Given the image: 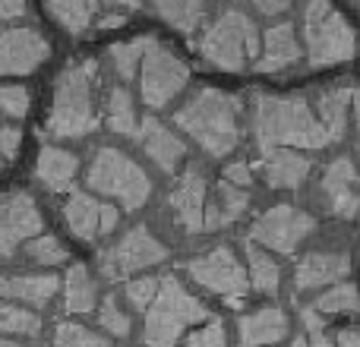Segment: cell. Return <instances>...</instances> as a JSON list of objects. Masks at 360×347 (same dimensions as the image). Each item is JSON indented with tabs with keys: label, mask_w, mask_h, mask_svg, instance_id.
<instances>
[{
	"label": "cell",
	"mask_w": 360,
	"mask_h": 347,
	"mask_svg": "<svg viewBox=\"0 0 360 347\" xmlns=\"http://www.w3.org/2000/svg\"><path fill=\"white\" fill-rule=\"evenodd\" d=\"M136 139H139V145H143L146 155H149L165 174H174L177 164L184 162V155H186L184 139L174 136V133H171L168 126H165L162 120H155V117L139 120Z\"/></svg>",
	"instance_id": "obj_17"
},
{
	"label": "cell",
	"mask_w": 360,
	"mask_h": 347,
	"mask_svg": "<svg viewBox=\"0 0 360 347\" xmlns=\"http://www.w3.org/2000/svg\"><path fill=\"white\" fill-rule=\"evenodd\" d=\"M351 272V259L342 253H310L297 262L294 287L297 291H316V287L335 284Z\"/></svg>",
	"instance_id": "obj_20"
},
{
	"label": "cell",
	"mask_w": 360,
	"mask_h": 347,
	"mask_svg": "<svg viewBox=\"0 0 360 347\" xmlns=\"http://www.w3.org/2000/svg\"><path fill=\"white\" fill-rule=\"evenodd\" d=\"M22 249H25V256L41 268H54V266H63V262H67V247L51 234L32 237V240L22 243Z\"/></svg>",
	"instance_id": "obj_34"
},
{
	"label": "cell",
	"mask_w": 360,
	"mask_h": 347,
	"mask_svg": "<svg viewBox=\"0 0 360 347\" xmlns=\"http://www.w3.org/2000/svg\"><path fill=\"white\" fill-rule=\"evenodd\" d=\"M152 10L158 13V19L174 25L177 32H193L202 22L205 0H152Z\"/></svg>",
	"instance_id": "obj_29"
},
{
	"label": "cell",
	"mask_w": 360,
	"mask_h": 347,
	"mask_svg": "<svg viewBox=\"0 0 360 347\" xmlns=\"http://www.w3.org/2000/svg\"><path fill=\"white\" fill-rule=\"evenodd\" d=\"M354 4H357V6H360V0H354Z\"/></svg>",
	"instance_id": "obj_49"
},
{
	"label": "cell",
	"mask_w": 360,
	"mask_h": 347,
	"mask_svg": "<svg viewBox=\"0 0 360 347\" xmlns=\"http://www.w3.org/2000/svg\"><path fill=\"white\" fill-rule=\"evenodd\" d=\"M291 347H335V344H332L323 332H310V335H300Z\"/></svg>",
	"instance_id": "obj_44"
},
{
	"label": "cell",
	"mask_w": 360,
	"mask_h": 347,
	"mask_svg": "<svg viewBox=\"0 0 360 347\" xmlns=\"http://www.w3.org/2000/svg\"><path fill=\"white\" fill-rule=\"evenodd\" d=\"M209 319V310L186 291L184 284L168 275L158 281V294L146 310L143 322V344L146 347H174L177 338L184 335L190 325Z\"/></svg>",
	"instance_id": "obj_4"
},
{
	"label": "cell",
	"mask_w": 360,
	"mask_h": 347,
	"mask_svg": "<svg viewBox=\"0 0 360 347\" xmlns=\"http://www.w3.org/2000/svg\"><path fill=\"white\" fill-rule=\"evenodd\" d=\"M243 347H250V344H243Z\"/></svg>",
	"instance_id": "obj_50"
},
{
	"label": "cell",
	"mask_w": 360,
	"mask_h": 347,
	"mask_svg": "<svg viewBox=\"0 0 360 347\" xmlns=\"http://www.w3.org/2000/svg\"><path fill=\"white\" fill-rule=\"evenodd\" d=\"M51 347H111V344H108L105 335H98V332L86 329L79 322H60L54 329Z\"/></svg>",
	"instance_id": "obj_35"
},
{
	"label": "cell",
	"mask_w": 360,
	"mask_h": 347,
	"mask_svg": "<svg viewBox=\"0 0 360 347\" xmlns=\"http://www.w3.org/2000/svg\"><path fill=\"white\" fill-rule=\"evenodd\" d=\"M76 171H79V158L73 152L60 149V145H44L38 152L35 174L51 192H67L76 180Z\"/></svg>",
	"instance_id": "obj_23"
},
{
	"label": "cell",
	"mask_w": 360,
	"mask_h": 347,
	"mask_svg": "<svg viewBox=\"0 0 360 347\" xmlns=\"http://www.w3.org/2000/svg\"><path fill=\"white\" fill-rule=\"evenodd\" d=\"M323 196H326V205L335 218H351L360 211V177L351 164V158H335V162L326 168L323 174Z\"/></svg>",
	"instance_id": "obj_15"
},
{
	"label": "cell",
	"mask_w": 360,
	"mask_h": 347,
	"mask_svg": "<svg viewBox=\"0 0 360 347\" xmlns=\"http://www.w3.org/2000/svg\"><path fill=\"white\" fill-rule=\"evenodd\" d=\"M351 95H354L351 89H329V92H319L316 101H313V107H316V114H319V124L326 126L332 143H338V139L345 136V130H348Z\"/></svg>",
	"instance_id": "obj_25"
},
{
	"label": "cell",
	"mask_w": 360,
	"mask_h": 347,
	"mask_svg": "<svg viewBox=\"0 0 360 347\" xmlns=\"http://www.w3.org/2000/svg\"><path fill=\"white\" fill-rule=\"evenodd\" d=\"M174 124L205 155L224 158L240 143V98L221 89H199L174 114Z\"/></svg>",
	"instance_id": "obj_2"
},
{
	"label": "cell",
	"mask_w": 360,
	"mask_h": 347,
	"mask_svg": "<svg viewBox=\"0 0 360 347\" xmlns=\"http://www.w3.org/2000/svg\"><path fill=\"white\" fill-rule=\"evenodd\" d=\"M250 4H253L262 16H281V13H285L294 0H250Z\"/></svg>",
	"instance_id": "obj_41"
},
{
	"label": "cell",
	"mask_w": 360,
	"mask_h": 347,
	"mask_svg": "<svg viewBox=\"0 0 360 347\" xmlns=\"http://www.w3.org/2000/svg\"><path fill=\"white\" fill-rule=\"evenodd\" d=\"M57 287V275H0V297L6 303H19L29 310H41L54 300Z\"/></svg>",
	"instance_id": "obj_18"
},
{
	"label": "cell",
	"mask_w": 360,
	"mask_h": 347,
	"mask_svg": "<svg viewBox=\"0 0 360 347\" xmlns=\"http://www.w3.org/2000/svg\"><path fill=\"white\" fill-rule=\"evenodd\" d=\"M224 180H228V183H237V186H247L250 190L253 174H250L247 164H231V168H224Z\"/></svg>",
	"instance_id": "obj_42"
},
{
	"label": "cell",
	"mask_w": 360,
	"mask_h": 347,
	"mask_svg": "<svg viewBox=\"0 0 360 347\" xmlns=\"http://www.w3.org/2000/svg\"><path fill=\"white\" fill-rule=\"evenodd\" d=\"M63 221H67L70 234L82 243H95L108 237L120 221V211L108 202H98L89 192H70L67 205H63Z\"/></svg>",
	"instance_id": "obj_13"
},
{
	"label": "cell",
	"mask_w": 360,
	"mask_h": 347,
	"mask_svg": "<svg viewBox=\"0 0 360 347\" xmlns=\"http://www.w3.org/2000/svg\"><path fill=\"white\" fill-rule=\"evenodd\" d=\"M168 202L174 209L180 228L186 234H199L205 221V177L196 168H186L174 183V190H171Z\"/></svg>",
	"instance_id": "obj_16"
},
{
	"label": "cell",
	"mask_w": 360,
	"mask_h": 347,
	"mask_svg": "<svg viewBox=\"0 0 360 347\" xmlns=\"http://www.w3.org/2000/svg\"><path fill=\"white\" fill-rule=\"evenodd\" d=\"M250 209V190L247 186H237L221 180L218 183V192L212 202H205V221L202 230H218V228H231L243 211Z\"/></svg>",
	"instance_id": "obj_22"
},
{
	"label": "cell",
	"mask_w": 360,
	"mask_h": 347,
	"mask_svg": "<svg viewBox=\"0 0 360 347\" xmlns=\"http://www.w3.org/2000/svg\"><path fill=\"white\" fill-rule=\"evenodd\" d=\"M108 4H114V6H124V10H136L143 0H108Z\"/></svg>",
	"instance_id": "obj_46"
},
{
	"label": "cell",
	"mask_w": 360,
	"mask_h": 347,
	"mask_svg": "<svg viewBox=\"0 0 360 347\" xmlns=\"http://www.w3.org/2000/svg\"><path fill=\"white\" fill-rule=\"evenodd\" d=\"M95 303H98V291H95L89 268L73 266L67 272V281H63V310L70 316H86V313L95 310Z\"/></svg>",
	"instance_id": "obj_26"
},
{
	"label": "cell",
	"mask_w": 360,
	"mask_h": 347,
	"mask_svg": "<svg viewBox=\"0 0 360 347\" xmlns=\"http://www.w3.org/2000/svg\"><path fill=\"white\" fill-rule=\"evenodd\" d=\"M105 120H108V130L117 133V136H136L139 117H136L133 95L127 92V89H111V92H108Z\"/></svg>",
	"instance_id": "obj_27"
},
{
	"label": "cell",
	"mask_w": 360,
	"mask_h": 347,
	"mask_svg": "<svg viewBox=\"0 0 360 347\" xmlns=\"http://www.w3.org/2000/svg\"><path fill=\"white\" fill-rule=\"evenodd\" d=\"M25 16V0H0V19Z\"/></svg>",
	"instance_id": "obj_43"
},
{
	"label": "cell",
	"mask_w": 360,
	"mask_h": 347,
	"mask_svg": "<svg viewBox=\"0 0 360 347\" xmlns=\"http://www.w3.org/2000/svg\"><path fill=\"white\" fill-rule=\"evenodd\" d=\"M186 82H190V67L171 48H165L162 41L152 38L143 63H139V92H143V101L152 111H162L165 105H171L184 92Z\"/></svg>",
	"instance_id": "obj_8"
},
{
	"label": "cell",
	"mask_w": 360,
	"mask_h": 347,
	"mask_svg": "<svg viewBox=\"0 0 360 347\" xmlns=\"http://www.w3.org/2000/svg\"><path fill=\"white\" fill-rule=\"evenodd\" d=\"M165 259H168V247L149 228L139 224V228H130L114 247H108L98 256V268L108 281H120V278H130L133 272L158 266Z\"/></svg>",
	"instance_id": "obj_9"
},
{
	"label": "cell",
	"mask_w": 360,
	"mask_h": 347,
	"mask_svg": "<svg viewBox=\"0 0 360 347\" xmlns=\"http://www.w3.org/2000/svg\"><path fill=\"white\" fill-rule=\"evenodd\" d=\"M152 38H136V41H124V44H111V60H114V70H117L120 79L130 82L133 76L139 73V63L146 57V48H149Z\"/></svg>",
	"instance_id": "obj_33"
},
{
	"label": "cell",
	"mask_w": 360,
	"mask_h": 347,
	"mask_svg": "<svg viewBox=\"0 0 360 347\" xmlns=\"http://www.w3.org/2000/svg\"><path fill=\"white\" fill-rule=\"evenodd\" d=\"M51 57V44L35 29L0 32V76H29Z\"/></svg>",
	"instance_id": "obj_14"
},
{
	"label": "cell",
	"mask_w": 360,
	"mask_h": 347,
	"mask_svg": "<svg viewBox=\"0 0 360 347\" xmlns=\"http://www.w3.org/2000/svg\"><path fill=\"white\" fill-rule=\"evenodd\" d=\"M253 133L259 149H326L332 145L307 95H256Z\"/></svg>",
	"instance_id": "obj_1"
},
{
	"label": "cell",
	"mask_w": 360,
	"mask_h": 347,
	"mask_svg": "<svg viewBox=\"0 0 360 347\" xmlns=\"http://www.w3.org/2000/svg\"><path fill=\"white\" fill-rule=\"evenodd\" d=\"M304 44L310 67H332L354 57L357 38L354 29L329 0H307L304 10Z\"/></svg>",
	"instance_id": "obj_7"
},
{
	"label": "cell",
	"mask_w": 360,
	"mask_h": 347,
	"mask_svg": "<svg viewBox=\"0 0 360 347\" xmlns=\"http://www.w3.org/2000/svg\"><path fill=\"white\" fill-rule=\"evenodd\" d=\"M186 347H228V335H224V325L218 319H209V325H202L199 332H193L186 338Z\"/></svg>",
	"instance_id": "obj_39"
},
{
	"label": "cell",
	"mask_w": 360,
	"mask_h": 347,
	"mask_svg": "<svg viewBox=\"0 0 360 347\" xmlns=\"http://www.w3.org/2000/svg\"><path fill=\"white\" fill-rule=\"evenodd\" d=\"M316 313H332V316H348V313H360V291L351 281H338L332 284L326 294H319L316 303H313Z\"/></svg>",
	"instance_id": "obj_32"
},
{
	"label": "cell",
	"mask_w": 360,
	"mask_h": 347,
	"mask_svg": "<svg viewBox=\"0 0 360 347\" xmlns=\"http://www.w3.org/2000/svg\"><path fill=\"white\" fill-rule=\"evenodd\" d=\"M262 54L256 57V70L259 73H281V70L294 67L300 60V44L297 35H294V25L291 22H278L262 35L259 41Z\"/></svg>",
	"instance_id": "obj_19"
},
{
	"label": "cell",
	"mask_w": 360,
	"mask_h": 347,
	"mask_svg": "<svg viewBox=\"0 0 360 347\" xmlns=\"http://www.w3.org/2000/svg\"><path fill=\"white\" fill-rule=\"evenodd\" d=\"M19 143H22V133L19 126H0V158H16L19 155Z\"/></svg>",
	"instance_id": "obj_40"
},
{
	"label": "cell",
	"mask_w": 360,
	"mask_h": 347,
	"mask_svg": "<svg viewBox=\"0 0 360 347\" xmlns=\"http://www.w3.org/2000/svg\"><path fill=\"white\" fill-rule=\"evenodd\" d=\"M0 332L16 338H38L41 335V316L29 306L0 303Z\"/></svg>",
	"instance_id": "obj_31"
},
{
	"label": "cell",
	"mask_w": 360,
	"mask_h": 347,
	"mask_svg": "<svg viewBox=\"0 0 360 347\" xmlns=\"http://www.w3.org/2000/svg\"><path fill=\"white\" fill-rule=\"evenodd\" d=\"M98 322L105 332H111L114 338H127L130 335V316L120 310L117 297H105L98 306Z\"/></svg>",
	"instance_id": "obj_36"
},
{
	"label": "cell",
	"mask_w": 360,
	"mask_h": 347,
	"mask_svg": "<svg viewBox=\"0 0 360 347\" xmlns=\"http://www.w3.org/2000/svg\"><path fill=\"white\" fill-rule=\"evenodd\" d=\"M44 6L73 35H82L95 19V0H44Z\"/></svg>",
	"instance_id": "obj_30"
},
{
	"label": "cell",
	"mask_w": 360,
	"mask_h": 347,
	"mask_svg": "<svg viewBox=\"0 0 360 347\" xmlns=\"http://www.w3.org/2000/svg\"><path fill=\"white\" fill-rule=\"evenodd\" d=\"M310 158L300 155L294 149H266L262 152V171H266V183L275 190H297L307 177H310Z\"/></svg>",
	"instance_id": "obj_21"
},
{
	"label": "cell",
	"mask_w": 360,
	"mask_h": 347,
	"mask_svg": "<svg viewBox=\"0 0 360 347\" xmlns=\"http://www.w3.org/2000/svg\"><path fill=\"white\" fill-rule=\"evenodd\" d=\"M199 54L205 63L224 73H240L259 54V32L253 19L240 10H224L199 38Z\"/></svg>",
	"instance_id": "obj_5"
},
{
	"label": "cell",
	"mask_w": 360,
	"mask_h": 347,
	"mask_svg": "<svg viewBox=\"0 0 360 347\" xmlns=\"http://www.w3.org/2000/svg\"><path fill=\"white\" fill-rule=\"evenodd\" d=\"M95 60H76L57 76L48 133L54 139H82L98 126L95 114Z\"/></svg>",
	"instance_id": "obj_3"
},
{
	"label": "cell",
	"mask_w": 360,
	"mask_h": 347,
	"mask_svg": "<svg viewBox=\"0 0 360 347\" xmlns=\"http://www.w3.org/2000/svg\"><path fill=\"white\" fill-rule=\"evenodd\" d=\"M0 347H22V344L13 341V338H4V335H0Z\"/></svg>",
	"instance_id": "obj_48"
},
{
	"label": "cell",
	"mask_w": 360,
	"mask_h": 347,
	"mask_svg": "<svg viewBox=\"0 0 360 347\" xmlns=\"http://www.w3.org/2000/svg\"><path fill=\"white\" fill-rule=\"evenodd\" d=\"M29 105H32V98L22 86H0V111H4L6 117H13V120L25 117Z\"/></svg>",
	"instance_id": "obj_37"
},
{
	"label": "cell",
	"mask_w": 360,
	"mask_h": 347,
	"mask_svg": "<svg viewBox=\"0 0 360 347\" xmlns=\"http://www.w3.org/2000/svg\"><path fill=\"white\" fill-rule=\"evenodd\" d=\"M86 183L89 190H95L98 196H111L124 205L127 211H136L149 202L152 196V180L149 174L139 168L127 152L120 149H98L89 162V171H86Z\"/></svg>",
	"instance_id": "obj_6"
},
{
	"label": "cell",
	"mask_w": 360,
	"mask_h": 347,
	"mask_svg": "<svg viewBox=\"0 0 360 347\" xmlns=\"http://www.w3.org/2000/svg\"><path fill=\"white\" fill-rule=\"evenodd\" d=\"M155 294H158V278H136V281H127V287H124V297L130 300V306H136L139 313L149 310Z\"/></svg>",
	"instance_id": "obj_38"
},
{
	"label": "cell",
	"mask_w": 360,
	"mask_h": 347,
	"mask_svg": "<svg viewBox=\"0 0 360 347\" xmlns=\"http://www.w3.org/2000/svg\"><path fill=\"white\" fill-rule=\"evenodd\" d=\"M285 335H288V316L278 306H262V310L240 319V341L250 347L278 344L285 341Z\"/></svg>",
	"instance_id": "obj_24"
},
{
	"label": "cell",
	"mask_w": 360,
	"mask_h": 347,
	"mask_svg": "<svg viewBox=\"0 0 360 347\" xmlns=\"http://www.w3.org/2000/svg\"><path fill=\"white\" fill-rule=\"evenodd\" d=\"M351 105H354V120H357V126H360V92L351 95Z\"/></svg>",
	"instance_id": "obj_47"
},
{
	"label": "cell",
	"mask_w": 360,
	"mask_h": 347,
	"mask_svg": "<svg viewBox=\"0 0 360 347\" xmlns=\"http://www.w3.org/2000/svg\"><path fill=\"white\" fill-rule=\"evenodd\" d=\"M300 319H304L307 332H323V319H319L316 310H300Z\"/></svg>",
	"instance_id": "obj_45"
},
{
	"label": "cell",
	"mask_w": 360,
	"mask_h": 347,
	"mask_svg": "<svg viewBox=\"0 0 360 347\" xmlns=\"http://www.w3.org/2000/svg\"><path fill=\"white\" fill-rule=\"evenodd\" d=\"M0 162H4V158H0Z\"/></svg>",
	"instance_id": "obj_51"
},
{
	"label": "cell",
	"mask_w": 360,
	"mask_h": 347,
	"mask_svg": "<svg viewBox=\"0 0 360 347\" xmlns=\"http://www.w3.org/2000/svg\"><path fill=\"white\" fill-rule=\"evenodd\" d=\"M247 281H250V287H256V291H262V294H275L281 284L278 262L272 259V253L259 249L256 243L247 247Z\"/></svg>",
	"instance_id": "obj_28"
},
{
	"label": "cell",
	"mask_w": 360,
	"mask_h": 347,
	"mask_svg": "<svg viewBox=\"0 0 360 347\" xmlns=\"http://www.w3.org/2000/svg\"><path fill=\"white\" fill-rule=\"evenodd\" d=\"M313 228L316 221L307 211L294 209V205H272L250 228V243L275 249V253H294L313 234Z\"/></svg>",
	"instance_id": "obj_11"
},
{
	"label": "cell",
	"mask_w": 360,
	"mask_h": 347,
	"mask_svg": "<svg viewBox=\"0 0 360 347\" xmlns=\"http://www.w3.org/2000/svg\"><path fill=\"white\" fill-rule=\"evenodd\" d=\"M41 211L29 192H6L0 199V259H10L25 240L41 234Z\"/></svg>",
	"instance_id": "obj_12"
},
{
	"label": "cell",
	"mask_w": 360,
	"mask_h": 347,
	"mask_svg": "<svg viewBox=\"0 0 360 347\" xmlns=\"http://www.w3.org/2000/svg\"><path fill=\"white\" fill-rule=\"evenodd\" d=\"M186 272H190V278L196 281L199 287H205V291L224 297L231 306H240L243 297H247V291H250L247 268L240 266V259L234 256L231 247L209 249L205 256L193 259L190 266H186Z\"/></svg>",
	"instance_id": "obj_10"
}]
</instances>
